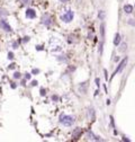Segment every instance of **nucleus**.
<instances>
[{"label": "nucleus", "instance_id": "1", "mask_svg": "<svg viewBox=\"0 0 135 142\" xmlns=\"http://www.w3.org/2000/svg\"><path fill=\"white\" fill-rule=\"evenodd\" d=\"M60 121L64 126H71L74 123V117L71 116V115H63Z\"/></svg>", "mask_w": 135, "mask_h": 142}, {"label": "nucleus", "instance_id": "2", "mask_svg": "<svg viewBox=\"0 0 135 142\" xmlns=\"http://www.w3.org/2000/svg\"><path fill=\"white\" fill-rule=\"evenodd\" d=\"M73 12H71V10H69V12H66L64 15H62L61 16V19L64 21V23H70L71 20L73 19Z\"/></svg>", "mask_w": 135, "mask_h": 142}, {"label": "nucleus", "instance_id": "3", "mask_svg": "<svg viewBox=\"0 0 135 142\" xmlns=\"http://www.w3.org/2000/svg\"><path fill=\"white\" fill-rule=\"evenodd\" d=\"M126 63H127V58H124V59H123V61H122L121 63H119V65L117 67V69L115 70V72L111 74V78H110V79H113V78L115 77V74H116V73H117V72H119V71H122L124 68H125Z\"/></svg>", "mask_w": 135, "mask_h": 142}, {"label": "nucleus", "instance_id": "4", "mask_svg": "<svg viewBox=\"0 0 135 142\" xmlns=\"http://www.w3.org/2000/svg\"><path fill=\"white\" fill-rule=\"evenodd\" d=\"M0 28L3 29L5 32H11V27H10V25L7 23V21L5 19H2V20H0Z\"/></svg>", "mask_w": 135, "mask_h": 142}, {"label": "nucleus", "instance_id": "5", "mask_svg": "<svg viewBox=\"0 0 135 142\" xmlns=\"http://www.w3.org/2000/svg\"><path fill=\"white\" fill-rule=\"evenodd\" d=\"M26 17L28 18V19H32V18H35L36 17V12L32 8H28L26 10Z\"/></svg>", "mask_w": 135, "mask_h": 142}, {"label": "nucleus", "instance_id": "6", "mask_svg": "<svg viewBox=\"0 0 135 142\" xmlns=\"http://www.w3.org/2000/svg\"><path fill=\"white\" fill-rule=\"evenodd\" d=\"M42 23H43L44 25H51V24H52L51 17L48 16V15H44V16L42 17Z\"/></svg>", "mask_w": 135, "mask_h": 142}, {"label": "nucleus", "instance_id": "7", "mask_svg": "<svg viewBox=\"0 0 135 142\" xmlns=\"http://www.w3.org/2000/svg\"><path fill=\"white\" fill-rule=\"evenodd\" d=\"M118 45H119L118 51H119V52H122V53H123V52H125V51L127 50V44H126V43H119Z\"/></svg>", "mask_w": 135, "mask_h": 142}, {"label": "nucleus", "instance_id": "8", "mask_svg": "<svg viewBox=\"0 0 135 142\" xmlns=\"http://www.w3.org/2000/svg\"><path fill=\"white\" fill-rule=\"evenodd\" d=\"M124 12L126 14H131L133 12V6L132 5H125L124 6Z\"/></svg>", "mask_w": 135, "mask_h": 142}, {"label": "nucleus", "instance_id": "9", "mask_svg": "<svg viewBox=\"0 0 135 142\" xmlns=\"http://www.w3.org/2000/svg\"><path fill=\"white\" fill-rule=\"evenodd\" d=\"M121 41H122V37H121V35H119V34H116V36H115V40H114V44H115V45H118V44L121 43Z\"/></svg>", "mask_w": 135, "mask_h": 142}, {"label": "nucleus", "instance_id": "10", "mask_svg": "<svg viewBox=\"0 0 135 142\" xmlns=\"http://www.w3.org/2000/svg\"><path fill=\"white\" fill-rule=\"evenodd\" d=\"M80 134H81V129H77L73 132V138H77V139H78V138L80 136Z\"/></svg>", "mask_w": 135, "mask_h": 142}, {"label": "nucleus", "instance_id": "11", "mask_svg": "<svg viewBox=\"0 0 135 142\" xmlns=\"http://www.w3.org/2000/svg\"><path fill=\"white\" fill-rule=\"evenodd\" d=\"M88 136H90V138H89V139H90V140H100V139H99V138H98V136L93 135V134H92L91 132H89V133H88Z\"/></svg>", "mask_w": 135, "mask_h": 142}, {"label": "nucleus", "instance_id": "12", "mask_svg": "<svg viewBox=\"0 0 135 142\" xmlns=\"http://www.w3.org/2000/svg\"><path fill=\"white\" fill-rule=\"evenodd\" d=\"M93 112H95V111H93L92 108H90V110H89V117H90V119H91V121H93V119H95V116H93Z\"/></svg>", "mask_w": 135, "mask_h": 142}, {"label": "nucleus", "instance_id": "13", "mask_svg": "<svg viewBox=\"0 0 135 142\" xmlns=\"http://www.w3.org/2000/svg\"><path fill=\"white\" fill-rule=\"evenodd\" d=\"M104 17H105V13L103 12V10H100L99 12V18L100 19H104Z\"/></svg>", "mask_w": 135, "mask_h": 142}, {"label": "nucleus", "instance_id": "14", "mask_svg": "<svg viewBox=\"0 0 135 142\" xmlns=\"http://www.w3.org/2000/svg\"><path fill=\"white\" fill-rule=\"evenodd\" d=\"M101 35L105 36V25L101 24Z\"/></svg>", "mask_w": 135, "mask_h": 142}, {"label": "nucleus", "instance_id": "15", "mask_svg": "<svg viewBox=\"0 0 135 142\" xmlns=\"http://www.w3.org/2000/svg\"><path fill=\"white\" fill-rule=\"evenodd\" d=\"M29 1H31V0H20L21 5H27V3H29Z\"/></svg>", "mask_w": 135, "mask_h": 142}, {"label": "nucleus", "instance_id": "16", "mask_svg": "<svg viewBox=\"0 0 135 142\" xmlns=\"http://www.w3.org/2000/svg\"><path fill=\"white\" fill-rule=\"evenodd\" d=\"M14 78H20V73L19 72H15L14 73Z\"/></svg>", "mask_w": 135, "mask_h": 142}, {"label": "nucleus", "instance_id": "17", "mask_svg": "<svg viewBox=\"0 0 135 142\" xmlns=\"http://www.w3.org/2000/svg\"><path fill=\"white\" fill-rule=\"evenodd\" d=\"M0 15H7V12L5 9H0Z\"/></svg>", "mask_w": 135, "mask_h": 142}, {"label": "nucleus", "instance_id": "18", "mask_svg": "<svg viewBox=\"0 0 135 142\" xmlns=\"http://www.w3.org/2000/svg\"><path fill=\"white\" fill-rule=\"evenodd\" d=\"M128 24H130V25L135 26V21H134V19H130V20H128Z\"/></svg>", "mask_w": 135, "mask_h": 142}, {"label": "nucleus", "instance_id": "19", "mask_svg": "<svg viewBox=\"0 0 135 142\" xmlns=\"http://www.w3.org/2000/svg\"><path fill=\"white\" fill-rule=\"evenodd\" d=\"M8 58H9L10 60H11V59H13V58H14V55H13V53H11V52H10V53L8 54Z\"/></svg>", "mask_w": 135, "mask_h": 142}, {"label": "nucleus", "instance_id": "20", "mask_svg": "<svg viewBox=\"0 0 135 142\" xmlns=\"http://www.w3.org/2000/svg\"><path fill=\"white\" fill-rule=\"evenodd\" d=\"M41 94H42L43 96L45 95V90H44V89H42V90H41Z\"/></svg>", "mask_w": 135, "mask_h": 142}, {"label": "nucleus", "instance_id": "21", "mask_svg": "<svg viewBox=\"0 0 135 142\" xmlns=\"http://www.w3.org/2000/svg\"><path fill=\"white\" fill-rule=\"evenodd\" d=\"M32 84H33V86H36V85H37V81H33Z\"/></svg>", "mask_w": 135, "mask_h": 142}, {"label": "nucleus", "instance_id": "22", "mask_svg": "<svg viewBox=\"0 0 135 142\" xmlns=\"http://www.w3.org/2000/svg\"><path fill=\"white\" fill-rule=\"evenodd\" d=\"M37 72H38V70H37V69H35V70L33 71V73H37Z\"/></svg>", "mask_w": 135, "mask_h": 142}, {"label": "nucleus", "instance_id": "23", "mask_svg": "<svg viewBox=\"0 0 135 142\" xmlns=\"http://www.w3.org/2000/svg\"><path fill=\"white\" fill-rule=\"evenodd\" d=\"M59 1H61V2H68V0H59Z\"/></svg>", "mask_w": 135, "mask_h": 142}]
</instances>
